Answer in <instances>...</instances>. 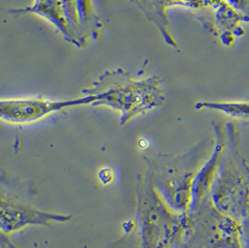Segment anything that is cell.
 Here are the masks:
<instances>
[{
  "label": "cell",
  "mask_w": 249,
  "mask_h": 248,
  "mask_svg": "<svg viewBox=\"0 0 249 248\" xmlns=\"http://www.w3.org/2000/svg\"><path fill=\"white\" fill-rule=\"evenodd\" d=\"M98 94H89L72 100H51L44 98H13L0 102V117L9 124L24 125L39 122L53 113L81 105L96 104Z\"/></svg>",
  "instance_id": "4"
},
{
  "label": "cell",
  "mask_w": 249,
  "mask_h": 248,
  "mask_svg": "<svg viewBox=\"0 0 249 248\" xmlns=\"http://www.w3.org/2000/svg\"><path fill=\"white\" fill-rule=\"evenodd\" d=\"M215 131L216 141L212 155L197 171L193 179L192 203L189 212L191 216L197 212L202 203L206 200L207 194L210 193L220 161L226 150V131L220 126H216Z\"/></svg>",
  "instance_id": "7"
},
{
  "label": "cell",
  "mask_w": 249,
  "mask_h": 248,
  "mask_svg": "<svg viewBox=\"0 0 249 248\" xmlns=\"http://www.w3.org/2000/svg\"><path fill=\"white\" fill-rule=\"evenodd\" d=\"M198 151L171 159L155 166L151 185L168 207L179 214H190L194 177L200 160Z\"/></svg>",
  "instance_id": "3"
},
{
  "label": "cell",
  "mask_w": 249,
  "mask_h": 248,
  "mask_svg": "<svg viewBox=\"0 0 249 248\" xmlns=\"http://www.w3.org/2000/svg\"><path fill=\"white\" fill-rule=\"evenodd\" d=\"M195 108L216 110L232 119L249 121V102H199L196 104Z\"/></svg>",
  "instance_id": "8"
},
{
  "label": "cell",
  "mask_w": 249,
  "mask_h": 248,
  "mask_svg": "<svg viewBox=\"0 0 249 248\" xmlns=\"http://www.w3.org/2000/svg\"><path fill=\"white\" fill-rule=\"evenodd\" d=\"M72 215L51 213L39 210L31 205L1 197L0 228L4 234H12L29 226H51L65 223Z\"/></svg>",
  "instance_id": "6"
},
{
  "label": "cell",
  "mask_w": 249,
  "mask_h": 248,
  "mask_svg": "<svg viewBox=\"0 0 249 248\" xmlns=\"http://www.w3.org/2000/svg\"><path fill=\"white\" fill-rule=\"evenodd\" d=\"M98 177L103 184H109L113 181V172L110 168H103L99 172Z\"/></svg>",
  "instance_id": "9"
},
{
  "label": "cell",
  "mask_w": 249,
  "mask_h": 248,
  "mask_svg": "<svg viewBox=\"0 0 249 248\" xmlns=\"http://www.w3.org/2000/svg\"><path fill=\"white\" fill-rule=\"evenodd\" d=\"M138 224L142 248H172L193 232V216L172 210L154 191L143 186L138 195Z\"/></svg>",
  "instance_id": "2"
},
{
  "label": "cell",
  "mask_w": 249,
  "mask_h": 248,
  "mask_svg": "<svg viewBox=\"0 0 249 248\" xmlns=\"http://www.w3.org/2000/svg\"><path fill=\"white\" fill-rule=\"evenodd\" d=\"M215 208L239 223L249 219V168L238 151L233 124L227 128V146L211 191Z\"/></svg>",
  "instance_id": "1"
},
{
  "label": "cell",
  "mask_w": 249,
  "mask_h": 248,
  "mask_svg": "<svg viewBox=\"0 0 249 248\" xmlns=\"http://www.w3.org/2000/svg\"><path fill=\"white\" fill-rule=\"evenodd\" d=\"M151 84L148 82H133L123 86H116L108 90L97 92L100 100L95 105H106L122 113L121 123L127 124L137 116L147 112L160 103L158 91L144 90ZM153 88V87H151ZM149 88V89H151Z\"/></svg>",
  "instance_id": "5"
}]
</instances>
